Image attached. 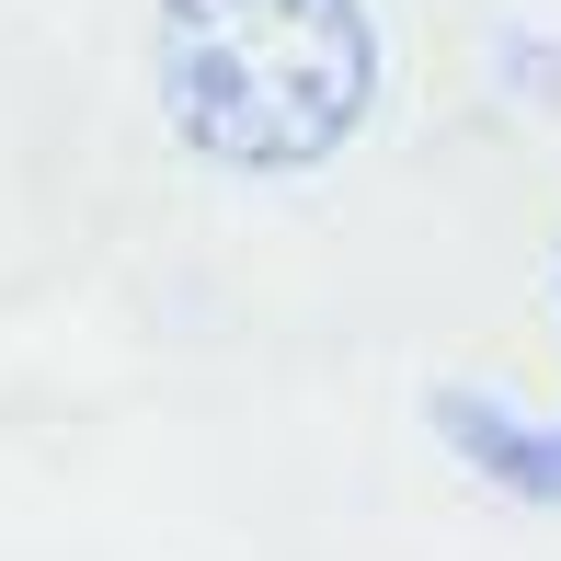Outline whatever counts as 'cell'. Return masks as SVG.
Returning <instances> with one entry per match:
<instances>
[{
    "instance_id": "cell-1",
    "label": "cell",
    "mask_w": 561,
    "mask_h": 561,
    "mask_svg": "<svg viewBox=\"0 0 561 561\" xmlns=\"http://www.w3.org/2000/svg\"><path fill=\"white\" fill-rule=\"evenodd\" d=\"M161 115L218 172H321L378 104L367 0H161Z\"/></svg>"
}]
</instances>
